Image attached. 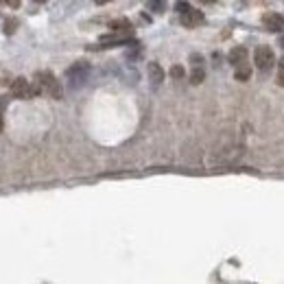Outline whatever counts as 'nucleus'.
Segmentation results:
<instances>
[{
    "instance_id": "obj_1",
    "label": "nucleus",
    "mask_w": 284,
    "mask_h": 284,
    "mask_svg": "<svg viewBox=\"0 0 284 284\" xmlns=\"http://www.w3.org/2000/svg\"><path fill=\"white\" fill-rule=\"evenodd\" d=\"M35 94L39 92H48L53 99H62V85H59V81L55 79L53 72H48V70H44V72H37L35 74Z\"/></svg>"
},
{
    "instance_id": "obj_2",
    "label": "nucleus",
    "mask_w": 284,
    "mask_h": 284,
    "mask_svg": "<svg viewBox=\"0 0 284 284\" xmlns=\"http://www.w3.org/2000/svg\"><path fill=\"white\" fill-rule=\"evenodd\" d=\"M88 74H90V66L85 64V62H77V64H72L68 70H66V79L70 81V85H72V88L83 85L85 81H88Z\"/></svg>"
},
{
    "instance_id": "obj_3",
    "label": "nucleus",
    "mask_w": 284,
    "mask_h": 284,
    "mask_svg": "<svg viewBox=\"0 0 284 284\" xmlns=\"http://www.w3.org/2000/svg\"><path fill=\"white\" fill-rule=\"evenodd\" d=\"M253 64L260 70H271L273 64H276V55L269 46H258L256 53H253Z\"/></svg>"
},
{
    "instance_id": "obj_4",
    "label": "nucleus",
    "mask_w": 284,
    "mask_h": 284,
    "mask_svg": "<svg viewBox=\"0 0 284 284\" xmlns=\"http://www.w3.org/2000/svg\"><path fill=\"white\" fill-rule=\"evenodd\" d=\"M131 39H134V33L111 31L109 35H103L99 42H101V48H107V46H120V44H129Z\"/></svg>"
},
{
    "instance_id": "obj_5",
    "label": "nucleus",
    "mask_w": 284,
    "mask_h": 284,
    "mask_svg": "<svg viewBox=\"0 0 284 284\" xmlns=\"http://www.w3.org/2000/svg\"><path fill=\"white\" fill-rule=\"evenodd\" d=\"M11 92L16 99H31V96H35V88L31 85V81L27 79H16L11 83Z\"/></svg>"
},
{
    "instance_id": "obj_6",
    "label": "nucleus",
    "mask_w": 284,
    "mask_h": 284,
    "mask_svg": "<svg viewBox=\"0 0 284 284\" xmlns=\"http://www.w3.org/2000/svg\"><path fill=\"white\" fill-rule=\"evenodd\" d=\"M179 20H181V24H184L186 29H195V27H199L201 22H204V13L199 11V9H188V11H184V13H179Z\"/></svg>"
},
{
    "instance_id": "obj_7",
    "label": "nucleus",
    "mask_w": 284,
    "mask_h": 284,
    "mask_svg": "<svg viewBox=\"0 0 284 284\" xmlns=\"http://www.w3.org/2000/svg\"><path fill=\"white\" fill-rule=\"evenodd\" d=\"M262 27H265L269 33H280L284 29V18L280 13H265V16H262Z\"/></svg>"
},
{
    "instance_id": "obj_8",
    "label": "nucleus",
    "mask_w": 284,
    "mask_h": 284,
    "mask_svg": "<svg viewBox=\"0 0 284 284\" xmlns=\"http://www.w3.org/2000/svg\"><path fill=\"white\" fill-rule=\"evenodd\" d=\"M149 79H151V83H153V88L162 85V81H164V70L160 68V64H155V62L149 64Z\"/></svg>"
},
{
    "instance_id": "obj_9",
    "label": "nucleus",
    "mask_w": 284,
    "mask_h": 284,
    "mask_svg": "<svg viewBox=\"0 0 284 284\" xmlns=\"http://www.w3.org/2000/svg\"><path fill=\"white\" fill-rule=\"evenodd\" d=\"M227 59H230V64H232V66H241V64H245V59H247V50L243 48V46L232 48V50H230V55H227Z\"/></svg>"
},
{
    "instance_id": "obj_10",
    "label": "nucleus",
    "mask_w": 284,
    "mask_h": 284,
    "mask_svg": "<svg viewBox=\"0 0 284 284\" xmlns=\"http://www.w3.org/2000/svg\"><path fill=\"white\" fill-rule=\"evenodd\" d=\"M109 29H111V31H120V33H134V31H131V24H129V20H125V18L114 20V22L109 24Z\"/></svg>"
},
{
    "instance_id": "obj_11",
    "label": "nucleus",
    "mask_w": 284,
    "mask_h": 284,
    "mask_svg": "<svg viewBox=\"0 0 284 284\" xmlns=\"http://www.w3.org/2000/svg\"><path fill=\"white\" fill-rule=\"evenodd\" d=\"M206 72H204V66H192V72H190V83L192 85H199L204 81Z\"/></svg>"
},
{
    "instance_id": "obj_12",
    "label": "nucleus",
    "mask_w": 284,
    "mask_h": 284,
    "mask_svg": "<svg viewBox=\"0 0 284 284\" xmlns=\"http://www.w3.org/2000/svg\"><path fill=\"white\" fill-rule=\"evenodd\" d=\"M236 81H247L251 77V68L247 64H241V66H236Z\"/></svg>"
},
{
    "instance_id": "obj_13",
    "label": "nucleus",
    "mask_w": 284,
    "mask_h": 284,
    "mask_svg": "<svg viewBox=\"0 0 284 284\" xmlns=\"http://www.w3.org/2000/svg\"><path fill=\"white\" fill-rule=\"evenodd\" d=\"M146 7H149L151 11H155V13H164L166 11V0H149Z\"/></svg>"
},
{
    "instance_id": "obj_14",
    "label": "nucleus",
    "mask_w": 284,
    "mask_h": 284,
    "mask_svg": "<svg viewBox=\"0 0 284 284\" xmlns=\"http://www.w3.org/2000/svg\"><path fill=\"white\" fill-rule=\"evenodd\" d=\"M18 24L20 22H18L16 18H7V20H4V24H2V27H4L2 31L7 33V35H13V33H16V29H18Z\"/></svg>"
},
{
    "instance_id": "obj_15",
    "label": "nucleus",
    "mask_w": 284,
    "mask_h": 284,
    "mask_svg": "<svg viewBox=\"0 0 284 284\" xmlns=\"http://www.w3.org/2000/svg\"><path fill=\"white\" fill-rule=\"evenodd\" d=\"M184 68H181V66H173V68H171V77L173 79H184Z\"/></svg>"
},
{
    "instance_id": "obj_16",
    "label": "nucleus",
    "mask_w": 284,
    "mask_h": 284,
    "mask_svg": "<svg viewBox=\"0 0 284 284\" xmlns=\"http://www.w3.org/2000/svg\"><path fill=\"white\" fill-rule=\"evenodd\" d=\"M278 83L284 88V57L280 59V64H278Z\"/></svg>"
},
{
    "instance_id": "obj_17",
    "label": "nucleus",
    "mask_w": 284,
    "mask_h": 284,
    "mask_svg": "<svg viewBox=\"0 0 284 284\" xmlns=\"http://www.w3.org/2000/svg\"><path fill=\"white\" fill-rule=\"evenodd\" d=\"M188 9H190V4L184 2V0H179V2L175 4V11H177V13H184V11H188Z\"/></svg>"
},
{
    "instance_id": "obj_18",
    "label": "nucleus",
    "mask_w": 284,
    "mask_h": 284,
    "mask_svg": "<svg viewBox=\"0 0 284 284\" xmlns=\"http://www.w3.org/2000/svg\"><path fill=\"white\" fill-rule=\"evenodd\" d=\"M2 4H7V7H11V9H18L20 7V0H0Z\"/></svg>"
},
{
    "instance_id": "obj_19",
    "label": "nucleus",
    "mask_w": 284,
    "mask_h": 284,
    "mask_svg": "<svg viewBox=\"0 0 284 284\" xmlns=\"http://www.w3.org/2000/svg\"><path fill=\"white\" fill-rule=\"evenodd\" d=\"M96 4H107V2H111V0H94Z\"/></svg>"
},
{
    "instance_id": "obj_20",
    "label": "nucleus",
    "mask_w": 284,
    "mask_h": 284,
    "mask_svg": "<svg viewBox=\"0 0 284 284\" xmlns=\"http://www.w3.org/2000/svg\"><path fill=\"white\" fill-rule=\"evenodd\" d=\"M199 2H204V4H212L214 0H199Z\"/></svg>"
},
{
    "instance_id": "obj_21",
    "label": "nucleus",
    "mask_w": 284,
    "mask_h": 284,
    "mask_svg": "<svg viewBox=\"0 0 284 284\" xmlns=\"http://www.w3.org/2000/svg\"><path fill=\"white\" fill-rule=\"evenodd\" d=\"M280 46H282V48H284V37H282V39H280Z\"/></svg>"
},
{
    "instance_id": "obj_22",
    "label": "nucleus",
    "mask_w": 284,
    "mask_h": 284,
    "mask_svg": "<svg viewBox=\"0 0 284 284\" xmlns=\"http://www.w3.org/2000/svg\"><path fill=\"white\" fill-rule=\"evenodd\" d=\"M0 129H2V116H0Z\"/></svg>"
},
{
    "instance_id": "obj_23",
    "label": "nucleus",
    "mask_w": 284,
    "mask_h": 284,
    "mask_svg": "<svg viewBox=\"0 0 284 284\" xmlns=\"http://www.w3.org/2000/svg\"><path fill=\"white\" fill-rule=\"evenodd\" d=\"M35 2H46V0H35Z\"/></svg>"
}]
</instances>
